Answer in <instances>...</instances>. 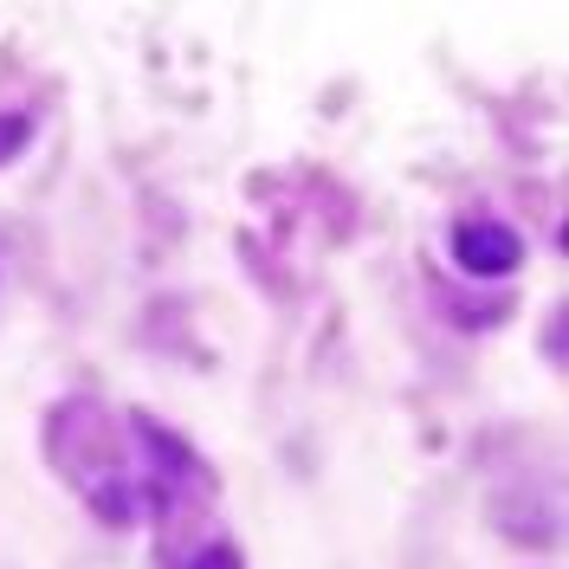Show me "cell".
<instances>
[{"mask_svg": "<svg viewBox=\"0 0 569 569\" xmlns=\"http://www.w3.org/2000/svg\"><path fill=\"white\" fill-rule=\"evenodd\" d=\"M46 460L66 479L71 492L91 504L97 524L130 531L142 518V486H137V460L124 453V433L111 421V408L97 402H59L46 415Z\"/></svg>", "mask_w": 569, "mask_h": 569, "instance_id": "obj_1", "label": "cell"}, {"mask_svg": "<svg viewBox=\"0 0 569 569\" xmlns=\"http://www.w3.org/2000/svg\"><path fill=\"white\" fill-rule=\"evenodd\" d=\"M453 259H460V272H473V279H504V272H518L524 240H518V227H504L498 213H460V227H453Z\"/></svg>", "mask_w": 569, "mask_h": 569, "instance_id": "obj_2", "label": "cell"}, {"mask_svg": "<svg viewBox=\"0 0 569 569\" xmlns=\"http://www.w3.org/2000/svg\"><path fill=\"white\" fill-rule=\"evenodd\" d=\"M130 433H137L142 446H149V466H155V492L169 498L175 486H195V492H213V473L201 466V453L175 433V427H162L155 415H130Z\"/></svg>", "mask_w": 569, "mask_h": 569, "instance_id": "obj_3", "label": "cell"}, {"mask_svg": "<svg viewBox=\"0 0 569 569\" xmlns=\"http://www.w3.org/2000/svg\"><path fill=\"white\" fill-rule=\"evenodd\" d=\"M26 142H33V117H26V111H0V169H7Z\"/></svg>", "mask_w": 569, "mask_h": 569, "instance_id": "obj_4", "label": "cell"}, {"mask_svg": "<svg viewBox=\"0 0 569 569\" xmlns=\"http://www.w3.org/2000/svg\"><path fill=\"white\" fill-rule=\"evenodd\" d=\"M182 569H246V557H240L233 544H201V550H195Z\"/></svg>", "mask_w": 569, "mask_h": 569, "instance_id": "obj_5", "label": "cell"}]
</instances>
